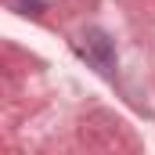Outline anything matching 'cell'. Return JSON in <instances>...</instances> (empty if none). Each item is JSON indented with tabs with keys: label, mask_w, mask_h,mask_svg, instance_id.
Returning <instances> with one entry per match:
<instances>
[{
	"label": "cell",
	"mask_w": 155,
	"mask_h": 155,
	"mask_svg": "<svg viewBox=\"0 0 155 155\" xmlns=\"http://www.w3.org/2000/svg\"><path fill=\"white\" fill-rule=\"evenodd\" d=\"M79 51L87 54V61H90L94 69L112 72V65H116V51H112V40L105 36L101 29H87V33L79 36Z\"/></svg>",
	"instance_id": "cell-1"
},
{
	"label": "cell",
	"mask_w": 155,
	"mask_h": 155,
	"mask_svg": "<svg viewBox=\"0 0 155 155\" xmlns=\"http://www.w3.org/2000/svg\"><path fill=\"white\" fill-rule=\"evenodd\" d=\"M15 7H22V15H40L43 11L40 0H15Z\"/></svg>",
	"instance_id": "cell-2"
}]
</instances>
